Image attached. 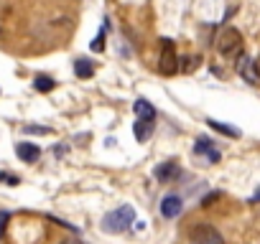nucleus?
Here are the masks:
<instances>
[{
    "mask_svg": "<svg viewBox=\"0 0 260 244\" xmlns=\"http://www.w3.org/2000/svg\"><path fill=\"white\" fill-rule=\"evenodd\" d=\"M130 224H136V209L133 206H117L110 214L102 216V229L107 234H122L125 229H130Z\"/></svg>",
    "mask_w": 260,
    "mask_h": 244,
    "instance_id": "1",
    "label": "nucleus"
},
{
    "mask_svg": "<svg viewBox=\"0 0 260 244\" xmlns=\"http://www.w3.org/2000/svg\"><path fill=\"white\" fill-rule=\"evenodd\" d=\"M217 51L224 59H237L242 54V33L237 28H224L217 36Z\"/></svg>",
    "mask_w": 260,
    "mask_h": 244,
    "instance_id": "2",
    "label": "nucleus"
},
{
    "mask_svg": "<svg viewBox=\"0 0 260 244\" xmlns=\"http://www.w3.org/2000/svg\"><path fill=\"white\" fill-rule=\"evenodd\" d=\"M189 244H224V236L212 224H194L189 229Z\"/></svg>",
    "mask_w": 260,
    "mask_h": 244,
    "instance_id": "3",
    "label": "nucleus"
},
{
    "mask_svg": "<svg viewBox=\"0 0 260 244\" xmlns=\"http://www.w3.org/2000/svg\"><path fill=\"white\" fill-rule=\"evenodd\" d=\"M158 69H161V74H166V76H171V74L179 71V56H176V49H174V41H171V38H161Z\"/></svg>",
    "mask_w": 260,
    "mask_h": 244,
    "instance_id": "4",
    "label": "nucleus"
},
{
    "mask_svg": "<svg viewBox=\"0 0 260 244\" xmlns=\"http://www.w3.org/2000/svg\"><path fill=\"white\" fill-rule=\"evenodd\" d=\"M237 74H240L247 84H260V76H257V71H255V61H252L250 56H245V54L237 56Z\"/></svg>",
    "mask_w": 260,
    "mask_h": 244,
    "instance_id": "5",
    "label": "nucleus"
},
{
    "mask_svg": "<svg viewBox=\"0 0 260 244\" xmlns=\"http://www.w3.org/2000/svg\"><path fill=\"white\" fill-rule=\"evenodd\" d=\"M153 176H156L161 183H171L174 178H179V176H181V168H179V163H176V160H166V163H161V166L153 171Z\"/></svg>",
    "mask_w": 260,
    "mask_h": 244,
    "instance_id": "6",
    "label": "nucleus"
},
{
    "mask_svg": "<svg viewBox=\"0 0 260 244\" xmlns=\"http://www.w3.org/2000/svg\"><path fill=\"white\" fill-rule=\"evenodd\" d=\"M16 155L23 160V163H36L41 158V148L36 143H18L16 145Z\"/></svg>",
    "mask_w": 260,
    "mask_h": 244,
    "instance_id": "7",
    "label": "nucleus"
},
{
    "mask_svg": "<svg viewBox=\"0 0 260 244\" xmlns=\"http://www.w3.org/2000/svg\"><path fill=\"white\" fill-rule=\"evenodd\" d=\"M181 209H184V201L179 196H166L161 201V216L164 219H176L181 214Z\"/></svg>",
    "mask_w": 260,
    "mask_h": 244,
    "instance_id": "8",
    "label": "nucleus"
},
{
    "mask_svg": "<svg viewBox=\"0 0 260 244\" xmlns=\"http://www.w3.org/2000/svg\"><path fill=\"white\" fill-rule=\"evenodd\" d=\"M194 153H197V155H207L212 163L219 160V153L214 150V143H212L209 138H197V143H194Z\"/></svg>",
    "mask_w": 260,
    "mask_h": 244,
    "instance_id": "9",
    "label": "nucleus"
},
{
    "mask_svg": "<svg viewBox=\"0 0 260 244\" xmlns=\"http://www.w3.org/2000/svg\"><path fill=\"white\" fill-rule=\"evenodd\" d=\"M153 125H156V119H143V117H138V122L133 125V135H136V140H138V143L148 140L151 133H153Z\"/></svg>",
    "mask_w": 260,
    "mask_h": 244,
    "instance_id": "10",
    "label": "nucleus"
},
{
    "mask_svg": "<svg viewBox=\"0 0 260 244\" xmlns=\"http://www.w3.org/2000/svg\"><path fill=\"white\" fill-rule=\"evenodd\" d=\"M207 125H209L212 130H217V133L227 135V138H240V135H242L237 128H232V125H224V122H219V119H214V117H207Z\"/></svg>",
    "mask_w": 260,
    "mask_h": 244,
    "instance_id": "11",
    "label": "nucleus"
},
{
    "mask_svg": "<svg viewBox=\"0 0 260 244\" xmlns=\"http://www.w3.org/2000/svg\"><path fill=\"white\" fill-rule=\"evenodd\" d=\"M133 109H136V114L143 117V119H156V109H153V104H151L148 99H136V102H133Z\"/></svg>",
    "mask_w": 260,
    "mask_h": 244,
    "instance_id": "12",
    "label": "nucleus"
},
{
    "mask_svg": "<svg viewBox=\"0 0 260 244\" xmlns=\"http://www.w3.org/2000/svg\"><path fill=\"white\" fill-rule=\"evenodd\" d=\"M74 74H77L79 79H92V76H94L92 61H89V59H77V61H74Z\"/></svg>",
    "mask_w": 260,
    "mask_h": 244,
    "instance_id": "13",
    "label": "nucleus"
},
{
    "mask_svg": "<svg viewBox=\"0 0 260 244\" xmlns=\"http://www.w3.org/2000/svg\"><path fill=\"white\" fill-rule=\"evenodd\" d=\"M34 87H36L39 92H51V89L56 87V82H54L51 76H46V74H39L36 82H34Z\"/></svg>",
    "mask_w": 260,
    "mask_h": 244,
    "instance_id": "14",
    "label": "nucleus"
},
{
    "mask_svg": "<svg viewBox=\"0 0 260 244\" xmlns=\"http://www.w3.org/2000/svg\"><path fill=\"white\" fill-rule=\"evenodd\" d=\"M89 49H92V51H94V54H97V51H102V49H105V31H100V33H97V36H94V41H92V44H89Z\"/></svg>",
    "mask_w": 260,
    "mask_h": 244,
    "instance_id": "15",
    "label": "nucleus"
},
{
    "mask_svg": "<svg viewBox=\"0 0 260 244\" xmlns=\"http://www.w3.org/2000/svg\"><path fill=\"white\" fill-rule=\"evenodd\" d=\"M0 181H6L8 186H18V183H21V178H18V176H13V173H6V171L0 173Z\"/></svg>",
    "mask_w": 260,
    "mask_h": 244,
    "instance_id": "16",
    "label": "nucleus"
},
{
    "mask_svg": "<svg viewBox=\"0 0 260 244\" xmlns=\"http://www.w3.org/2000/svg\"><path fill=\"white\" fill-rule=\"evenodd\" d=\"M26 133H31V135H49L51 130L49 128H39V125H26Z\"/></svg>",
    "mask_w": 260,
    "mask_h": 244,
    "instance_id": "17",
    "label": "nucleus"
},
{
    "mask_svg": "<svg viewBox=\"0 0 260 244\" xmlns=\"http://www.w3.org/2000/svg\"><path fill=\"white\" fill-rule=\"evenodd\" d=\"M8 221H11V214H8V211H0V236L6 234V229H8Z\"/></svg>",
    "mask_w": 260,
    "mask_h": 244,
    "instance_id": "18",
    "label": "nucleus"
},
{
    "mask_svg": "<svg viewBox=\"0 0 260 244\" xmlns=\"http://www.w3.org/2000/svg\"><path fill=\"white\" fill-rule=\"evenodd\" d=\"M219 196H222V193H219V191H212V193H209V196H204V198H202V206H209V204H212V201H217V198H219Z\"/></svg>",
    "mask_w": 260,
    "mask_h": 244,
    "instance_id": "19",
    "label": "nucleus"
},
{
    "mask_svg": "<svg viewBox=\"0 0 260 244\" xmlns=\"http://www.w3.org/2000/svg\"><path fill=\"white\" fill-rule=\"evenodd\" d=\"M250 201H252V204H260V188L252 193V198H250Z\"/></svg>",
    "mask_w": 260,
    "mask_h": 244,
    "instance_id": "20",
    "label": "nucleus"
},
{
    "mask_svg": "<svg viewBox=\"0 0 260 244\" xmlns=\"http://www.w3.org/2000/svg\"><path fill=\"white\" fill-rule=\"evenodd\" d=\"M252 61H255V71H257V76H260V56H257V59H252Z\"/></svg>",
    "mask_w": 260,
    "mask_h": 244,
    "instance_id": "21",
    "label": "nucleus"
},
{
    "mask_svg": "<svg viewBox=\"0 0 260 244\" xmlns=\"http://www.w3.org/2000/svg\"><path fill=\"white\" fill-rule=\"evenodd\" d=\"M59 244H74V241H59Z\"/></svg>",
    "mask_w": 260,
    "mask_h": 244,
    "instance_id": "22",
    "label": "nucleus"
}]
</instances>
